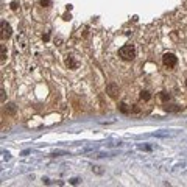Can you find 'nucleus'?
I'll use <instances>...</instances> for the list:
<instances>
[{"instance_id": "39448f33", "label": "nucleus", "mask_w": 187, "mask_h": 187, "mask_svg": "<svg viewBox=\"0 0 187 187\" xmlns=\"http://www.w3.org/2000/svg\"><path fill=\"white\" fill-rule=\"evenodd\" d=\"M106 90H108V94H109V95H111L112 98H114V97L117 95V94H119V87L116 86V84H108Z\"/></svg>"}, {"instance_id": "7ed1b4c3", "label": "nucleus", "mask_w": 187, "mask_h": 187, "mask_svg": "<svg viewBox=\"0 0 187 187\" xmlns=\"http://www.w3.org/2000/svg\"><path fill=\"white\" fill-rule=\"evenodd\" d=\"M13 34V30L11 27H9V24H6L5 21L2 22V39H9Z\"/></svg>"}, {"instance_id": "9d476101", "label": "nucleus", "mask_w": 187, "mask_h": 187, "mask_svg": "<svg viewBox=\"0 0 187 187\" xmlns=\"http://www.w3.org/2000/svg\"><path fill=\"white\" fill-rule=\"evenodd\" d=\"M5 58H6V50H5V47L2 45V61H5Z\"/></svg>"}, {"instance_id": "1a4fd4ad", "label": "nucleus", "mask_w": 187, "mask_h": 187, "mask_svg": "<svg viewBox=\"0 0 187 187\" xmlns=\"http://www.w3.org/2000/svg\"><path fill=\"white\" fill-rule=\"evenodd\" d=\"M41 5L47 8V6H50V5H52V0H41Z\"/></svg>"}, {"instance_id": "0eeeda50", "label": "nucleus", "mask_w": 187, "mask_h": 187, "mask_svg": "<svg viewBox=\"0 0 187 187\" xmlns=\"http://www.w3.org/2000/svg\"><path fill=\"white\" fill-rule=\"evenodd\" d=\"M119 109H120L122 112H123V114H128V112H129V109H128V105H126V103H120V105H119Z\"/></svg>"}, {"instance_id": "6e6552de", "label": "nucleus", "mask_w": 187, "mask_h": 187, "mask_svg": "<svg viewBox=\"0 0 187 187\" xmlns=\"http://www.w3.org/2000/svg\"><path fill=\"white\" fill-rule=\"evenodd\" d=\"M161 100H162V101H167V100H170V95H168L167 92H161Z\"/></svg>"}, {"instance_id": "f257e3e1", "label": "nucleus", "mask_w": 187, "mask_h": 187, "mask_svg": "<svg viewBox=\"0 0 187 187\" xmlns=\"http://www.w3.org/2000/svg\"><path fill=\"white\" fill-rule=\"evenodd\" d=\"M119 56L125 61H131V59L136 58V49L133 45H125L119 50Z\"/></svg>"}, {"instance_id": "f03ea898", "label": "nucleus", "mask_w": 187, "mask_h": 187, "mask_svg": "<svg viewBox=\"0 0 187 187\" xmlns=\"http://www.w3.org/2000/svg\"><path fill=\"white\" fill-rule=\"evenodd\" d=\"M162 62H164L165 67L172 69V67H175V65L178 64V58H176L173 53H165V55L162 56Z\"/></svg>"}, {"instance_id": "9b49d317", "label": "nucleus", "mask_w": 187, "mask_h": 187, "mask_svg": "<svg viewBox=\"0 0 187 187\" xmlns=\"http://www.w3.org/2000/svg\"><path fill=\"white\" fill-rule=\"evenodd\" d=\"M17 8H19V3L17 2H11V9H14V11H16Z\"/></svg>"}, {"instance_id": "20e7f679", "label": "nucleus", "mask_w": 187, "mask_h": 187, "mask_svg": "<svg viewBox=\"0 0 187 187\" xmlns=\"http://www.w3.org/2000/svg\"><path fill=\"white\" fill-rule=\"evenodd\" d=\"M64 62H65V65H67V67H69V69H72V70L78 67V64H77V61H75V59L72 58V56H67V58H65V59H64Z\"/></svg>"}, {"instance_id": "ddd939ff", "label": "nucleus", "mask_w": 187, "mask_h": 187, "mask_svg": "<svg viewBox=\"0 0 187 187\" xmlns=\"http://www.w3.org/2000/svg\"><path fill=\"white\" fill-rule=\"evenodd\" d=\"M185 87H187V80H185Z\"/></svg>"}, {"instance_id": "f8f14e48", "label": "nucleus", "mask_w": 187, "mask_h": 187, "mask_svg": "<svg viewBox=\"0 0 187 187\" xmlns=\"http://www.w3.org/2000/svg\"><path fill=\"white\" fill-rule=\"evenodd\" d=\"M8 109H9V112H11V114L16 111V109H14V105H9V108H8Z\"/></svg>"}, {"instance_id": "423d86ee", "label": "nucleus", "mask_w": 187, "mask_h": 187, "mask_svg": "<svg viewBox=\"0 0 187 187\" xmlns=\"http://www.w3.org/2000/svg\"><path fill=\"white\" fill-rule=\"evenodd\" d=\"M150 98H151V95H150V92H148V90H142V92H140V100L148 101Z\"/></svg>"}]
</instances>
